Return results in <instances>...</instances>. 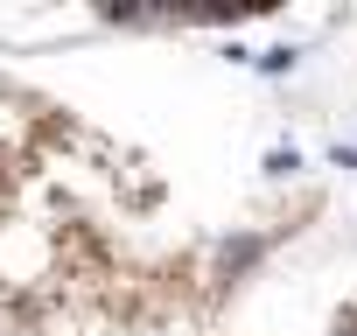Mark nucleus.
I'll return each mask as SVG.
<instances>
[{
  "mask_svg": "<svg viewBox=\"0 0 357 336\" xmlns=\"http://www.w3.org/2000/svg\"><path fill=\"white\" fill-rule=\"evenodd\" d=\"M161 176L77 105L0 77V336H140L197 315L259 238L175 245Z\"/></svg>",
  "mask_w": 357,
  "mask_h": 336,
  "instance_id": "nucleus-1",
  "label": "nucleus"
}]
</instances>
